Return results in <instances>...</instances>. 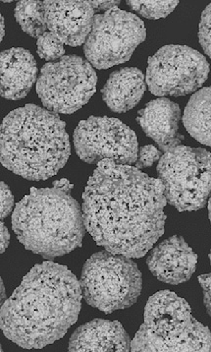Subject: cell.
Returning a JSON list of instances; mask_svg holds the SVG:
<instances>
[{"instance_id": "1", "label": "cell", "mask_w": 211, "mask_h": 352, "mask_svg": "<svg viewBox=\"0 0 211 352\" xmlns=\"http://www.w3.org/2000/svg\"><path fill=\"white\" fill-rule=\"evenodd\" d=\"M164 187L141 169L104 160L82 194L87 232L98 245L125 257H144L165 230Z\"/></svg>"}, {"instance_id": "2", "label": "cell", "mask_w": 211, "mask_h": 352, "mask_svg": "<svg viewBox=\"0 0 211 352\" xmlns=\"http://www.w3.org/2000/svg\"><path fill=\"white\" fill-rule=\"evenodd\" d=\"M80 280L66 266L45 261L25 276L2 304L4 336L26 349H41L67 333L82 308Z\"/></svg>"}, {"instance_id": "3", "label": "cell", "mask_w": 211, "mask_h": 352, "mask_svg": "<svg viewBox=\"0 0 211 352\" xmlns=\"http://www.w3.org/2000/svg\"><path fill=\"white\" fill-rule=\"evenodd\" d=\"M0 153L2 166L15 175L32 182L47 180L70 157L66 123L36 104L16 109L2 122Z\"/></svg>"}, {"instance_id": "4", "label": "cell", "mask_w": 211, "mask_h": 352, "mask_svg": "<svg viewBox=\"0 0 211 352\" xmlns=\"http://www.w3.org/2000/svg\"><path fill=\"white\" fill-rule=\"evenodd\" d=\"M72 189L73 184L62 178L52 187H32L15 206L13 232L25 248L50 260L82 246L87 228Z\"/></svg>"}, {"instance_id": "5", "label": "cell", "mask_w": 211, "mask_h": 352, "mask_svg": "<svg viewBox=\"0 0 211 352\" xmlns=\"http://www.w3.org/2000/svg\"><path fill=\"white\" fill-rule=\"evenodd\" d=\"M131 351H211V331L192 315L189 303L170 290L148 299Z\"/></svg>"}, {"instance_id": "6", "label": "cell", "mask_w": 211, "mask_h": 352, "mask_svg": "<svg viewBox=\"0 0 211 352\" xmlns=\"http://www.w3.org/2000/svg\"><path fill=\"white\" fill-rule=\"evenodd\" d=\"M80 285L82 298L89 305L110 314L137 302L143 278L131 258L104 250L93 254L85 263Z\"/></svg>"}, {"instance_id": "7", "label": "cell", "mask_w": 211, "mask_h": 352, "mask_svg": "<svg viewBox=\"0 0 211 352\" xmlns=\"http://www.w3.org/2000/svg\"><path fill=\"white\" fill-rule=\"evenodd\" d=\"M158 179L167 203L179 212H194L208 204L211 195V153L179 145L162 155Z\"/></svg>"}, {"instance_id": "8", "label": "cell", "mask_w": 211, "mask_h": 352, "mask_svg": "<svg viewBox=\"0 0 211 352\" xmlns=\"http://www.w3.org/2000/svg\"><path fill=\"white\" fill-rule=\"evenodd\" d=\"M98 76L93 65L81 56H65L41 69L36 93L48 111L72 114L95 95Z\"/></svg>"}, {"instance_id": "9", "label": "cell", "mask_w": 211, "mask_h": 352, "mask_svg": "<svg viewBox=\"0 0 211 352\" xmlns=\"http://www.w3.org/2000/svg\"><path fill=\"white\" fill-rule=\"evenodd\" d=\"M146 36L143 20L134 13L114 8L96 14L84 45L85 56L93 67L109 69L129 60Z\"/></svg>"}, {"instance_id": "10", "label": "cell", "mask_w": 211, "mask_h": 352, "mask_svg": "<svg viewBox=\"0 0 211 352\" xmlns=\"http://www.w3.org/2000/svg\"><path fill=\"white\" fill-rule=\"evenodd\" d=\"M210 71V63L198 50L165 45L148 59L146 82L153 95L180 97L198 92Z\"/></svg>"}, {"instance_id": "11", "label": "cell", "mask_w": 211, "mask_h": 352, "mask_svg": "<svg viewBox=\"0 0 211 352\" xmlns=\"http://www.w3.org/2000/svg\"><path fill=\"white\" fill-rule=\"evenodd\" d=\"M78 157L89 164L109 160L119 164H136L137 135L122 121L107 116H91L82 120L73 135Z\"/></svg>"}, {"instance_id": "12", "label": "cell", "mask_w": 211, "mask_h": 352, "mask_svg": "<svg viewBox=\"0 0 211 352\" xmlns=\"http://www.w3.org/2000/svg\"><path fill=\"white\" fill-rule=\"evenodd\" d=\"M43 10L50 33L71 47L85 45L96 16L91 1L47 0L43 1Z\"/></svg>"}, {"instance_id": "13", "label": "cell", "mask_w": 211, "mask_h": 352, "mask_svg": "<svg viewBox=\"0 0 211 352\" xmlns=\"http://www.w3.org/2000/svg\"><path fill=\"white\" fill-rule=\"evenodd\" d=\"M198 255L182 236L174 235L151 248L146 264L157 280L178 285L194 275Z\"/></svg>"}, {"instance_id": "14", "label": "cell", "mask_w": 211, "mask_h": 352, "mask_svg": "<svg viewBox=\"0 0 211 352\" xmlns=\"http://www.w3.org/2000/svg\"><path fill=\"white\" fill-rule=\"evenodd\" d=\"M180 120V107L166 98L151 100L139 111L137 118L146 136L164 153L182 145L184 141V136L179 132Z\"/></svg>"}, {"instance_id": "15", "label": "cell", "mask_w": 211, "mask_h": 352, "mask_svg": "<svg viewBox=\"0 0 211 352\" xmlns=\"http://www.w3.org/2000/svg\"><path fill=\"white\" fill-rule=\"evenodd\" d=\"M131 338L117 321L96 319L77 329L69 342L68 351L127 352Z\"/></svg>"}, {"instance_id": "16", "label": "cell", "mask_w": 211, "mask_h": 352, "mask_svg": "<svg viewBox=\"0 0 211 352\" xmlns=\"http://www.w3.org/2000/svg\"><path fill=\"white\" fill-rule=\"evenodd\" d=\"M1 96L6 100H19L27 97L38 78V65L27 50L13 47L0 56Z\"/></svg>"}, {"instance_id": "17", "label": "cell", "mask_w": 211, "mask_h": 352, "mask_svg": "<svg viewBox=\"0 0 211 352\" xmlns=\"http://www.w3.org/2000/svg\"><path fill=\"white\" fill-rule=\"evenodd\" d=\"M143 72L135 67L112 72L102 90V99L112 111L127 113L139 104L146 92Z\"/></svg>"}, {"instance_id": "18", "label": "cell", "mask_w": 211, "mask_h": 352, "mask_svg": "<svg viewBox=\"0 0 211 352\" xmlns=\"http://www.w3.org/2000/svg\"><path fill=\"white\" fill-rule=\"evenodd\" d=\"M183 123L192 138L211 147V86L192 96L185 107Z\"/></svg>"}, {"instance_id": "19", "label": "cell", "mask_w": 211, "mask_h": 352, "mask_svg": "<svg viewBox=\"0 0 211 352\" xmlns=\"http://www.w3.org/2000/svg\"><path fill=\"white\" fill-rule=\"evenodd\" d=\"M14 15L23 31L32 38H38L47 33L48 28L45 23L43 2L22 0L16 6Z\"/></svg>"}, {"instance_id": "20", "label": "cell", "mask_w": 211, "mask_h": 352, "mask_svg": "<svg viewBox=\"0 0 211 352\" xmlns=\"http://www.w3.org/2000/svg\"><path fill=\"white\" fill-rule=\"evenodd\" d=\"M128 6L137 14L151 20L167 17L177 8L179 1H127Z\"/></svg>"}, {"instance_id": "21", "label": "cell", "mask_w": 211, "mask_h": 352, "mask_svg": "<svg viewBox=\"0 0 211 352\" xmlns=\"http://www.w3.org/2000/svg\"><path fill=\"white\" fill-rule=\"evenodd\" d=\"M36 50L41 58L49 63L59 60L65 54L64 43L50 32H47L38 38Z\"/></svg>"}, {"instance_id": "22", "label": "cell", "mask_w": 211, "mask_h": 352, "mask_svg": "<svg viewBox=\"0 0 211 352\" xmlns=\"http://www.w3.org/2000/svg\"><path fill=\"white\" fill-rule=\"evenodd\" d=\"M199 40L206 56L211 58V3L206 6L199 22Z\"/></svg>"}, {"instance_id": "23", "label": "cell", "mask_w": 211, "mask_h": 352, "mask_svg": "<svg viewBox=\"0 0 211 352\" xmlns=\"http://www.w3.org/2000/svg\"><path fill=\"white\" fill-rule=\"evenodd\" d=\"M162 153L159 148L153 145H146L139 148L137 152V160L136 168L139 169L151 168L153 164L159 162L162 159Z\"/></svg>"}, {"instance_id": "24", "label": "cell", "mask_w": 211, "mask_h": 352, "mask_svg": "<svg viewBox=\"0 0 211 352\" xmlns=\"http://www.w3.org/2000/svg\"><path fill=\"white\" fill-rule=\"evenodd\" d=\"M0 197H1V209H0V214L1 219H5L7 216L11 214L15 208H14V196L12 192L9 189L8 185L1 182L0 187Z\"/></svg>"}, {"instance_id": "25", "label": "cell", "mask_w": 211, "mask_h": 352, "mask_svg": "<svg viewBox=\"0 0 211 352\" xmlns=\"http://www.w3.org/2000/svg\"><path fill=\"white\" fill-rule=\"evenodd\" d=\"M199 283L203 292V301L206 311L211 317V274L199 276Z\"/></svg>"}, {"instance_id": "26", "label": "cell", "mask_w": 211, "mask_h": 352, "mask_svg": "<svg viewBox=\"0 0 211 352\" xmlns=\"http://www.w3.org/2000/svg\"><path fill=\"white\" fill-rule=\"evenodd\" d=\"M91 6L95 9L96 13L98 14H102V13L107 12L110 9L114 8H118L120 1H91Z\"/></svg>"}, {"instance_id": "27", "label": "cell", "mask_w": 211, "mask_h": 352, "mask_svg": "<svg viewBox=\"0 0 211 352\" xmlns=\"http://www.w3.org/2000/svg\"><path fill=\"white\" fill-rule=\"evenodd\" d=\"M0 239H1L0 240L1 253H4L9 245V241H10V233L3 221H1V226H0Z\"/></svg>"}, {"instance_id": "28", "label": "cell", "mask_w": 211, "mask_h": 352, "mask_svg": "<svg viewBox=\"0 0 211 352\" xmlns=\"http://www.w3.org/2000/svg\"><path fill=\"white\" fill-rule=\"evenodd\" d=\"M5 36V24H4V17L1 16V40H3Z\"/></svg>"}, {"instance_id": "29", "label": "cell", "mask_w": 211, "mask_h": 352, "mask_svg": "<svg viewBox=\"0 0 211 352\" xmlns=\"http://www.w3.org/2000/svg\"><path fill=\"white\" fill-rule=\"evenodd\" d=\"M1 290H2V296H1V301L2 304L4 303V297H5V289H4L3 282L1 280Z\"/></svg>"}, {"instance_id": "30", "label": "cell", "mask_w": 211, "mask_h": 352, "mask_svg": "<svg viewBox=\"0 0 211 352\" xmlns=\"http://www.w3.org/2000/svg\"><path fill=\"white\" fill-rule=\"evenodd\" d=\"M208 216H210V221L211 223V197L208 200Z\"/></svg>"}, {"instance_id": "31", "label": "cell", "mask_w": 211, "mask_h": 352, "mask_svg": "<svg viewBox=\"0 0 211 352\" xmlns=\"http://www.w3.org/2000/svg\"><path fill=\"white\" fill-rule=\"evenodd\" d=\"M208 257H210V265H211V250H210V255H208Z\"/></svg>"}]
</instances>
